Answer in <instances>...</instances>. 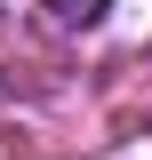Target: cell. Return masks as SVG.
<instances>
[{
  "instance_id": "1",
  "label": "cell",
  "mask_w": 152,
  "mask_h": 160,
  "mask_svg": "<svg viewBox=\"0 0 152 160\" xmlns=\"http://www.w3.org/2000/svg\"><path fill=\"white\" fill-rule=\"evenodd\" d=\"M48 8H56V24H72V32H80V24H96L112 0H48Z\"/></svg>"
}]
</instances>
